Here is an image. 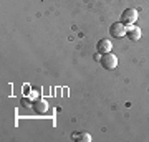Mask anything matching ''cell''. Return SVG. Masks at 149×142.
Returning a JSON list of instances; mask_svg holds the SVG:
<instances>
[{"instance_id":"obj_1","label":"cell","mask_w":149,"mask_h":142,"mask_svg":"<svg viewBox=\"0 0 149 142\" xmlns=\"http://www.w3.org/2000/svg\"><path fill=\"white\" fill-rule=\"evenodd\" d=\"M100 63H101V66L104 69H114L118 66V58H116V55H113L109 51V53H104L103 55L101 60H100Z\"/></svg>"},{"instance_id":"obj_2","label":"cell","mask_w":149,"mask_h":142,"mask_svg":"<svg viewBox=\"0 0 149 142\" xmlns=\"http://www.w3.org/2000/svg\"><path fill=\"white\" fill-rule=\"evenodd\" d=\"M138 20V10L136 8H126L121 15V21L124 25H133Z\"/></svg>"},{"instance_id":"obj_6","label":"cell","mask_w":149,"mask_h":142,"mask_svg":"<svg viewBox=\"0 0 149 142\" xmlns=\"http://www.w3.org/2000/svg\"><path fill=\"white\" fill-rule=\"evenodd\" d=\"M33 109L37 111L38 114H45V112L48 111V104H47V101H43V99L35 101V104H33Z\"/></svg>"},{"instance_id":"obj_7","label":"cell","mask_w":149,"mask_h":142,"mask_svg":"<svg viewBox=\"0 0 149 142\" xmlns=\"http://www.w3.org/2000/svg\"><path fill=\"white\" fill-rule=\"evenodd\" d=\"M73 139H74V141H80V142H91V136L88 134V132H81V134L74 132Z\"/></svg>"},{"instance_id":"obj_8","label":"cell","mask_w":149,"mask_h":142,"mask_svg":"<svg viewBox=\"0 0 149 142\" xmlns=\"http://www.w3.org/2000/svg\"><path fill=\"white\" fill-rule=\"evenodd\" d=\"M22 106H23V107H33L32 103H30V99H27V98H23V99H22Z\"/></svg>"},{"instance_id":"obj_5","label":"cell","mask_w":149,"mask_h":142,"mask_svg":"<svg viewBox=\"0 0 149 142\" xmlns=\"http://www.w3.org/2000/svg\"><path fill=\"white\" fill-rule=\"evenodd\" d=\"M96 50H98V53H109L113 50V43L109 42V40H100L98 42V45H96Z\"/></svg>"},{"instance_id":"obj_3","label":"cell","mask_w":149,"mask_h":142,"mask_svg":"<svg viewBox=\"0 0 149 142\" xmlns=\"http://www.w3.org/2000/svg\"><path fill=\"white\" fill-rule=\"evenodd\" d=\"M109 33H111V37H114V38H123L128 33V30H126V25H124L123 21H118V23H113V25L109 26Z\"/></svg>"},{"instance_id":"obj_4","label":"cell","mask_w":149,"mask_h":142,"mask_svg":"<svg viewBox=\"0 0 149 142\" xmlns=\"http://www.w3.org/2000/svg\"><path fill=\"white\" fill-rule=\"evenodd\" d=\"M126 30H128L126 35L129 37V40L138 42L139 38H141V28H139V26H134V23L133 25H126Z\"/></svg>"}]
</instances>
